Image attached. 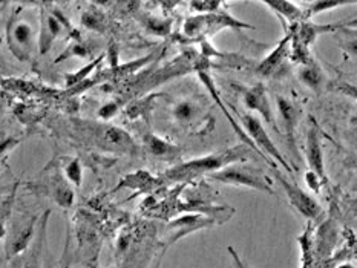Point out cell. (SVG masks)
I'll return each mask as SVG.
<instances>
[{"label": "cell", "instance_id": "20", "mask_svg": "<svg viewBox=\"0 0 357 268\" xmlns=\"http://www.w3.org/2000/svg\"><path fill=\"white\" fill-rule=\"evenodd\" d=\"M349 3L354 2H347V0H313V2L306 3V10H302V19L306 22L313 19L315 15L328 13L331 10H338L340 6H348Z\"/></svg>", "mask_w": 357, "mask_h": 268}, {"label": "cell", "instance_id": "4", "mask_svg": "<svg viewBox=\"0 0 357 268\" xmlns=\"http://www.w3.org/2000/svg\"><path fill=\"white\" fill-rule=\"evenodd\" d=\"M273 173H275L278 182L285 190L288 201H290V205L293 209L298 210V213H301L302 216L308 219L310 222L319 221V218H321L324 213L321 204H319L310 194H307L306 190H302L298 184L287 180L285 176L278 171V168H273Z\"/></svg>", "mask_w": 357, "mask_h": 268}, {"label": "cell", "instance_id": "17", "mask_svg": "<svg viewBox=\"0 0 357 268\" xmlns=\"http://www.w3.org/2000/svg\"><path fill=\"white\" fill-rule=\"evenodd\" d=\"M298 79L303 84V86H307L308 89L315 90V92L321 90L324 83H325L324 71L321 69V66L316 63V61H313V63L299 66Z\"/></svg>", "mask_w": 357, "mask_h": 268}, {"label": "cell", "instance_id": "26", "mask_svg": "<svg viewBox=\"0 0 357 268\" xmlns=\"http://www.w3.org/2000/svg\"><path fill=\"white\" fill-rule=\"evenodd\" d=\"M103 57H100V58H97V60H94L93 63H89L86 68H83V69H80V71L77 72V74H71V75H68L66 77V81H68V84H70V86H74V84H77L79 81H81L83 79H85V77L90 72V71H94L95 69V66L100 63V60H102Z\"/></svg>", "mask_w": 357, "mask_h": 268}, {"label": "cell", "instance_id": "1", "mask_svg": "<svg viewBox=\"0 0 357 268\" xmlns=\"http://www.w3.org/2000/svg\"><path fill=\"white\" fill-rule=\"evenodd\" d=\"M256 153L246 144L233 145L230 149L218 150L215 153H209L206 157L184 161L170 168H167L166 173L163 175L166 180L177 181V182H186L200 178L204 175H212L221 168L237 164V163H246L248 158H252Z\"/></svg>", "mask_w": 357, "mask_h": 268}, {"label": "cell", "instance_id": "3", "mask_svg": "<svg viewBox=\"0 0 357 268\" xmlns=\"http://www.w3.org/2000/svg\"><path fill=\"white\" fill-rule=\"evenodd\" d=\"M241 127L246 132V135L250 138V141L255 144V148L260 150L264 157L269 155L270 158H273V163H275L276 166L279 164L280 167L285 168L288 175L293 173L292 164L285 159L283 152L276 148V144L273 143L270 135L267 134V130H265L262 121L257 118L256 115L242 113L241 115Z\"/></svg>", "mask_w": 357, "mask_h": 268}, {"label": "cell", "instance_id": "16", "mask_svg": "<svg viewBox=\"0 0 357 268\" xmlns=\"http://www.w3.org/2000/svg\"><path fill=\"white\" fill-rule=\"evenodd\" d=\"M143 143H144V148H146V150L155 159L173 161V159L181 157V149L178 148V145L166 141L161 136H158L152 132L144 135Z\"/></svg>", "mask_w": 357, "mask_h": 268}, {"label": "cell", "instance_id": "2", "mask_svg": "<svg viewBox=\"0 0 357 268\" xmlns=\"http://www.w3.org/2000/svg\"><path fill=\"white\" fill-rule=\"evenodd\" d=\"M210 180L218 181L225 186H235V187H247L257 191H262L265 195L273 196L275 195V189H273V181L269 178L262 168L237 163L230 164L221 171L209 175Z\"/></svg>", "mask_w": 357, "mask_h": 268}, {"label": "cell", "instance_id": "19", "mask_svg": "<svg viewBox=\"0 0 357 268\" xmlns=\"http://www.w3.org/2000/svg\"><path fill=\"white\" fill-rule=\"evenodd\" d=\"M200 113V107L191 100H181L172 107V117L181 126H189L196 120Z\"/></svg>", "mask_w": 357, "mask_h": 268}, {"label": "cell", "instance_id": "6", "mask_svg": "<svg viewBox=\"0 0 357 268\" xmlns=\"http://www.w3.org/2000/svg\"><path fill=\"white\" fill-rule=\"evenodd\" d=\"M276 106H278V113H279V134L285 135V140L288 148H290L293 155L298 158V148H296V129L299 126V118H301V107L296 104L293 100L278 95L276 97Z\"/></svg>", "mask_w": 357, "mask_h": 268}, {"label": "cell", "instance_id": "22", "mask_svg": "<svg viewBox=\"0 0 357 268\" xmlns=\"http://www.w3.org/2000/svg\"><path fill=\"white\" fill-rule=\"evenodd\" d=\"M302 250V268H311V255H313V239H311V224L298 237Z\"/></svg>", "mask_w": 357, "mask_h": 268}, {"label": "cell", "instance_id": "25", "mask_svg": "<svg viewBox=\"0 0 357 268\" xmlns=\"http://www.w3.org/2000/svg\"><path fill=\"white\" fill-rule=\"evenodd\" d=\"M70 57H89V49H88V46H85V45H81V43H75V45H72V46H70V48H68V51H65L62 56H60L58 58H57V61H62V60H65V58H70Z\"/></svg>", "mask_w": 357, "mask_h": 268}, {"label": "cell", "instance_id": "30", "mask_svg": "<svg viewBox=\"0 0 357 268\" xmlns=\"http://www.w3.org/2000/svg\"><path fill=\"white\" fill-rule=\"evenodd\" d=\"M6 236V227H5V218L0 219V239H3Z\"/></svg>", "mask_w": 357, "mask_h": 268}, {"label": "cell", "instance_id": "14", "mask_svg": "<svg viewBox=\"0 0 357 268\" xmlns=\"http://www.w3.org/2000/svg\"><path fill=\"white\" fill-rule=\"evenodd\" d=\"M35 222L37 218H31L24 224H20L16 228V232L11 235L8 242H6V255H8V258H16L28 250L35 233Z\"/></svg>", "mask_w": 357, "mask_h": 268}, {"label": "cell", "instance_id": "11", "mask_svg": "<svg viewBox=\"0 0 357 268\" xmlns=\"http://www.w3.org/2000/svg\"><path fill=\"white\" fill-rule=\"evenodd\" d=\"M8 42L11 51L20 60H28L31 57L35 46V34L33 26L26 22H17L10 26Z\"/></svg>", "mask_w": 357, "mask_h": 268}, {"label": "cell", "instance_id": "27", "mask_svg": "<svg viewBox=\"0 0 357 268\" xmlns=\"http://www.w3.org/2000/svg\"><path fill=\"white\" fill-rule=\"evenodd\" d=\"M81 22H83V25L90 28V29H95V31L100 29V31H102V19L98 17V15H97L95 13H86V14H83Z\"/></svg>", "mask_w": 357, "mask_h": 268}, {"label": "cell", "instance_id": "8", "mask_svg": "<svg viewBox=\"0 0 357 268\" xmlns=\"http://www.w3.org/2000/svg\"><path fill=\"white\" fill-rule=\"evenodd\" d=\"M242 103H244L246 109H248L250 113L256 112L260 117H262V120L267 123L269 126H271L279 134L278 121L275 118V111H273L267 89H265L264 84L257 83L255 86L246 89L244 94H242Z\"/></svg>", "mask_w": 357, "mask_h": 268}, {"label": "cell", "instance_id": "24", "mask_svg": "<svg viewBox=\"0 0 357 268\" xmlns=\"http://www.w3.org/2000/svg\"><path fill=\"white\" fill-rule=\"evenodd\" d=\"M65 176L68 181L74 184V186H77V187L81 186L83 171H81V164L79 159H71L70 163L65 166Z\"/></svg>", "mask_w": 357, "mask_h": 268}, {"label": "cell", "instance_id": "28", "mask_svg": "<svg viewBox=\"0 0 357 268\" xmlns=\"http://www.w3.org/2000/svg\"><path fill=\"white\" fill-rule=\"evenodd\" d=\"M118 107H120V104L116 103V102L106 103L104 106L100 107V111H98V117L103 118V120H111L113 115L118 112Z\"/></svg>", "mask_w": 357, "mask_h": 268}, {"label": "cell", "instance_id": "29", "mask_svg": "<svg viewBox=\"0 0 357 268\" xmlns=\"http://www.w3.org/2000/svg\"><path fill=\"white\" fill-rule=\"evenodd\" d=\"M306 182H307L308 189L313 191V194H319V191H321L322 184H324L321 180H319V176L316 173L310 172V171L306 173Z\"/></svg>", "mask_w": 357, "mask_h": 268}, {"label": "cell", "instance_id": "12", "mask_svg": "<svg viewBox=\"0 0 357 268\" xmlns=\"http://www.w3.org/2000/svg\"><path fill=\"white\" fill-rule=\"evenodd\" d=\"M306 157H307V164L310 167V172L316 173L319 176V180L325 184L326 172H325V163H324L322 138H321V132H319V129L316 126V123H311V126L307 132Z\"/></svg>", "mask_w": 357, "mask_h": 268}, {"label": "cell", "instance_id": "31", "mask_svg": "<svg viewBox=\"0 0 357 268\" xmlns=\"http://www.w3.org/2000/svg\"><path fill=\"white\" fill-rule=\"evenodd\" d=\"M90 268H98V265H97V264H94V265H90Z\"/></svg>", "mask_w": 357, "mask_h": 268}, {"label": "cell", "instance_id": "13", "mask_svg": "<svg viewBox=\"0 0 357 268\" xmlns=\"http://www.w3.org/2000/svg\"><path fill=\"white\" fill-rule=\"evenodd\" d=\"M292 37H293V28L288 31V33L284 36L283 40H280L276 48L273 49L267 57H265L260 66L256 68V74L261 77H275L280 68L284 66L285 60L288 58V54H290V43H292Z\"/></svg>", "mask_w": 357, "mask_h": 268}, {"label": "cell", "instance_id": "7", "mask_svg": "<svg viewBox=\"0 0 357 268\" xmlns=\"http://www.w3.org/2000/svg\"><path fill=\"white\" fill-rule=\"evenodd\" d=\"M196 74H198V77H200V80H201V83L204 84V88L207 89V92L210 94V97L215 100L216 102V104L221 107V111L225 113V117L229 118V121H230V126L233 127V130L235 132H237V135H239V138H241V141H242V144H246V145H248L250 149H252L257 157H262V159L265 161V163H267L271 168H278V166L273 163V161H270L267 157H264L262 153L257 150L256 148H255V144L250 141V138L246 135V132L244 130H242V127L238 125L237 121H235V118L232 117V115L229 113V111H227V106L223 103V100H221V95H219V92H218V88L215 86V81H214V79H212V75L209 74V65H198L196 66Z\"/></svg>", "mask_w": 357, "mask_h": 268}, {"label": "cell", "instance_id": "18", "mask_svg": "<svg viewBox=\"0 0 357 268\" xmlns=\"http://www.w3.org/2000/svg\"><path fill=\"white\" fill-rule=\"evenodd\" d=\"M262 5L269 6L273 13L285 19L292 26L299 25L301 22H303L302 8L293 2H279V0H275V2H262Z\"/></svg>", "mask_w": 357, "mask_h": 268}, {"label": "cell", "instance_id": "9", "mask_svg": "<svg viewBox=\"0 0 357 268\" xmlns=\"http://www.w3.org/2000/svg\"><path fill=\"white\" fill-rule=\"evenodd\" d=\"M97 143L100 148L108 150L123 152L127 155H135L136 153V144L127 132L123 129L116 126H98L95 130Z\"/></svg>", "mask_w": 357, "mask_h": 268}, {"label": "cell", "instance_id": "21", "mask_svg": "<svg viewBox=\"0 0 357 268\" xmlns=\"http://www.w3.org/2000/svg\"><path fill=\"white\" fill-rule=\"evenodd\" d=\"M42 239L40 236L39 241L34 245L31 251H24L22 255L13 258L11 268H39V258L42 251Z\"/></svg>", "mask_w": 357, "mask_h": 268}, {"label": "cell", "instance_id": "5", "mask_svg": "<svg viewBox=\"0 0 357 268\" xmlns=\"http://www.w3.org/2000/svg\"><path fill=\"white\" fill-rule=\"evenodd\" d=\"M223 28L253 29L255 26L248 25V23H244V22H239L225 13H216V14H206V15H193V17L186 20L183 31L187 37H193V36H200L203 33L215 34L218 29H223Z\"/></svg>", "mask_w": 357, "mask_h": 268}, {"label": "cell", "instance_id": "15", "mask_svg": "<svg viewBox=\"0 0 357 268\" xmlns=\"http://www.w3.org/2000/svg\"><path fill=\"white\" fill-rule=\"evenodd\" d=\"M63 15L60 13H51V14H43L42 17V28H40V37H39V46L40 52L47 54L52 43H54L56 38L60 36L63 31Z\"/></svg>", "mask_w": 357, "mask_h": 268}, {"label": "cell", "instance_id": "10", "mask_svg": "<svg viewBox=\"0 0 357 268\" xmlns=\"http://www.w3.org/2000/svg\"><path fill=\"white\" fill-rule=\"evenodd\" d=\"M212 226H215V218H209L204 216V214H186L183 218H178L175 221H170L169 226H167V245H172L180 239H183L184 236L191 235L196 230H203V228H209Z\"/></svg>", "mask_w": 357, "mask_h": 268}, {"label": "cell", "instance_id": "23", "mask_svg": "<svg viewBox=\"0 0 357 268\" xmlns=\"http://www.w3.org/2000/svg\"><path fill=\"white\" fill-rule=\"evenodd\" d=\"M189 6H191V10L198 15H206L223 13L221 8L224 6V3L218 2V0H201V2H191Z\"/></svg>", "mask_w": 357, "mask_h": 268}]
</instances>
